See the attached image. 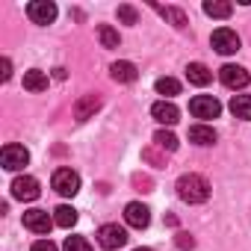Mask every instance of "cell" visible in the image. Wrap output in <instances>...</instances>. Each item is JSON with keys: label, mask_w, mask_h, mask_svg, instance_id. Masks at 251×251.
<instances>
[{"label": "cell", "mask_w": 251, "mask_h": 251, "mask_svg": "<svg viewBox=\"0 0 251 251\" xmlns=\"http://www.w3.org/2000/svg\"><path fill=\"white\" fill-rule=\"evenodd\" d=\"M175 189H177L180 201H186V204H204V201L210 198V183H207V177L192 175V172L183 175V177H177Z\"/></svg>", "instance_id": "cell-1"}, {"label": "cell", "mask_w": 251, "mask_h": 251, "mask_svg": "<svg viewBox=\"0 0 251 251\" xmlns=\"http://www.w3.org/2000/svg\"><path fill=\"white\" fill-rule=\"evenodd\" d=\"M50 186H53L59 195H65V198H74V195L80 192V175H77L74 169H56V172H53V180H50Z\"/></svg>", "instance_id": "cell-2"}, {"label": "cell", "mask_w": 251, "mask_h": 251, "mask_svg": "<svg viewBox=\"0 0 251 251\" xmlns=\"http://www.w3.org/2000/svg\"><path fill=\"white\" fill-rule=\"evenodd\" d=\"M124 242H127V230H124L121 225H100L98 227V245L100 248H106V251H115V248H121Z\"/></svg>", "instance_id": "cell-3"}, {"label": "cell", "mask_w": 251, "mask_h": 251, "mask_svg": "<svg viewBox=\"0 0 251 251\" xmlns=\"http://www.w3.org/2000/svg\"><path fill=\"white\" fill-rule=\"evenodd\" d=\"M0 163H3L6 172H18L30 163V151L24 145H3V151H0Z\"/></svg>", "instance_id": "cell-4"}, {"label": "cell", "mask_w": 251, "mask_h": 251, "mask_svg": "<svg viewBox=\"0 0 251 251\" xmlns=\"http://www.w3.org/2000/svg\"><path fill=\"white\" fill-rule=\"evenodd\" d=\"M210 45H213L222 56H230V53L239 50V36H236L233 30H227V27H219V30H213Z\"/></svg>", "instance_id": "cell-5"}, {"label": "cell", "mask_w": 251, "mask_h": 251, "mask_svg": "<svg viewBox=\"0 0 251 251\" xmlns=\"http://www.w3.org/2000/svg\"><path fill=\"white\" fill-rule=\"evenodd\" d=\"M189 112H192L195 118H219L222 103H219L213 95H195V98L189 100Z\"/></svg>", "instance_id": "cell-6"}, {"label": "cell", "mask_w": 251, "mask_h": 251, "mask_svg": "<svg viewBox=\"0 0 251 251\" xmlns=\"http://www.w3.org/2000/svg\"><path fill=\"white\" fill-rule=\"evenodd\" d=\"M27 15H30L33 24L48 27V24H53V18H56V3H50V0H33V3L27 6Z\"/></svg>", "instance_id": "cell-7"}, {"label": "cell", "mask_w": 251, "mask_h": 251, "mask_svg": "<svg viewBox=\"0 0 251 251\" xmlns=\"http://www.w3.org/2000/svg\"><path fill=\"white\" fill-rule=\"evenodd\" d=\"M124 222H127L130 227H136V230H145L151 225V210L142 201H130L127 207H124Z\"/></svg>", "instance_id": "cell-8"}, {"label": "cell", "mask_w": 251, "mask_h": 251, "mask_svg": "<svg viewBox=\"0 0 251 251\" xmlns=\"http://www.w3.org/2000/svg\"><path fill=\"white\" fill-rule=\"evenodd\" d=\"M219 80H222L227 89H245L251 77H248V71H245L242 65H230V62H227V65L219 68Z\"/></svg>", "instance_id": "cell-9"}, {"label": "cell", "mask_w": 251, "mask_h": 251, "mask_svg": "<svg viewBox=\"0 0 251 251\" xmlns=\"http://www.w3.org/2000/svg\"><path fill=\"white\" fill-rule=\"evenodd\" d=\"M39 192H42V189H39V180L30 177V175H21V177L12 180V195H15L18 201H36Z\"/></svg>", "instance_id": "cell-10"}, {"label": "cell", "mask_w": 251, "mask_h": 251, "mask_svg": "<svg viewBox=\"0 0 251 251\" xmlns=\"http://www.w3.org/2000/svg\"><path fill=\"white\" fill-rule=\"evenodd\" d=\"M53 225H56V222L48 216V210H27V213H24V227L33 230V233H50Z\"/></svg>", "instance_id": "cell-11"}, {"label": "cell", "mask_w": 251, "mask_h": 251, "mask_svg": "<svg viewBox=\"0 0 251 251\" xmlns=\"http://www.w3.org/2000/svg\"><path fill=\"white\" fill-rule=\"evenodd\" d=\"M151 115H154L160 124H169V127L180 121V109H177L172 100H157V103L151 106Z\"/></svg>", "instance_id": "cell-12"}, {"label": "cell", "mask_w": 251, "mask_h": 251, "mask_svg": "<svg viewBox=\"0 0 251 251\" xmlns=\"http://www.w3.org/2000/svg\"><path fill=\"white\" fill-rule=\"evenodd\" d=\"M109 74H112V80H115V83H136V77H139L136 65H133V62H127V59H121V62H112Z\"/></svg>", "instance_id": "cell-13"}, {"label": "cell", "mask_w": 251, "mask_h": 251, "mask_svg": "<svg viewBox=\"0 0 251 251\" xmlns=\"http://www.w3.org/2000/svg\"><path fill=\"white\" fill-rule=\"evenodd\" d=\"M186 80H189L192 86H207V83L213 80V74H210V68H207L204 62H189V65H186Z\"/></svg>", "instance_id": "cell-14"}, {"label": "cell", "mask_w": 251, "mask_h": 251, "mask_svg": "<svg viewBox=\"0 0 251 251\" xmlns=\"http://www.w3.org/2000/svg\"><path fill=\"white\" fill-rule=\"evenodd\" d=\"M189 142H195V145L207 148V145H213V142H216V130H213V127H207V124H195V127H189Z\"/></svg>", "instance_id": "cell-15"}, {"label": "cell", "mask_w": 251, "mask_h": 251, "mask_svg": "<svg viewBox=\"0 0 251 251\" xmlns=\"http://www.w3.org/2000/svg\"><path fill=\"white\" fill-rule=\"evenodd\" d=\"M24 89H27V92H45V89H48V74L39 71V68L24 71Z\"/></svg>", "instance_id": "cell-16"}, {"label": "cell", "mask_w": 251, "mask_h": 251, "mask_svg": "<svg viewBox=\"0 0 251 251\" xmlns=\"http://www.w3.org/2000/svg\"><path fill=\"white\" fill-rule=\"evenodd\" d=\"M230 112L242 121H251V95H233L230 100Z\"/></svg>", "instance_id": "cell-17"}, {"label": "cell", "mask_w": 251, "mask_h": 251, "mask_svg": "<svg viewBox=\"0 0 251 251\" xmlns=\"http://www.w3.org/2000/svg\"><path fill=\"white\" fill-rule=\"evenodd\" d=\"M157 12H160L169 24H175L177 30H183V27L189 24V18H186V12H183V9H175V6H157Z\"/></svg>", "instance_id": "cell-18"}, {"label": "cell", "mask_w": 251, "mask_h": 251, "mask_svg": "<svg viewBox=\"0 0 251 251\" xmlns=\"http://www.w3.org/2000/svg\"><path fill=\"white\" fill-rule=\"evenodd\" d=\"M204 12H207L210 18H230L233 6L227 3V0H207V3H204Z\"/></svg>", "instance_id": "cell-19"}, {"label": "cell", "mask_w": 251, "mask_h": 251, "mask_svg": "<svg viewBox=\"0 0 251 251\" xmlns=\"http://www.w3.org/2000/svg\"><path fill=\"white\" fill-rule=\"evenodd\" d=\"M53 222H56L59 227H74V225H77V210L68 207V204H62V207L53 210Z\"/></svg>", "instance_id": "cell-20"}, {"label": "cell", "mask_w": 251, "mask_h": 251, "mask_svg": "<svg viewBox=\"0 0 251 251\" xmlns=\"http://www.w3.org/2000/svg\"><path fill=\"white\" fill-rule=\"evenodd\" d=\"M157 92L163 95V100H166V98H175V95H180V83H177L175 77H160V80H157Z\"/></svg>", "instance_id": "cell-21"}, {"label": "cell", "mask_w": 251, "mask_h": 251, "mask_svg": "<svg viewBox=\"0 0 251 251\" xmlns=\"http://www.w3.org/2000/svg\"><path fill=\"white\" fill-rule=\"evenodd\" d=\"M98 106H100V98H95V95H86V98H83V100L77 103V109H74V115H77V118L83 121V118H89V112H95Z\"/></svg>", "instance_id": "cell-22"}, {"label": "cell", "mask_w": 251, "mask_h": 251, "mask_svg": "<svg viewBox=\"0 0 251 251\" xmlns=\"http://www.w3.org/2000/svg\"><path fill=\"white\" fill-rule=\"evenodd\" d=\"M98 39H100L103 48H118V30L109 27V24H100L98 27Z\"/></svg>", "instance_id": "cell-23"}, {"label": "cell", "mask_w": 251, "mask_h": 251, "mask_svg": "<svg viewBox=\"0 0 251 251\" xmlns=\"http://www.w3.org/2000/svg\"><path fill=\"white\" fill-rule=\"evenodd\" d=\"M154 142H157V148H163V151H177V136L169 133V130H157Z\"/></svg>", "instance_id": "cell-24"}, {"label": "cell", "mask_w": 251, "mask_h": 251, "mask_svg": "<svg viewBox=\"0 0 251 251\" xmlns=\"http://www.w3.org/2000/svg\"><path fill=\"white\" fill-rule=\"evenodd\" d=\"M62 251H92V245L83 236H68L65 245H62Z\"/></svg>", "instance_id": "cell-25"}, {"label": "cell", "mask_w": 251, "mask_h": 251, "mask_svg": "<svg viewBox=\"0 0 251 251\" xmlns=\"http://www.w3.org/2000/svg\"><path fill=\"white\" fill-rule=\"evenodd\" d=\"M118 21H121V24H136V21H139V12H136L133 6L124 3V6H118Z\"/></svg>", "instance_id": "cell-26"}, {"label": "cell", "mask_w": 251, "mask_h": 251, "mask_svg": "<svg viewBox=\"0 0 251 251\" xmlns=\"http://www.w3.org/2000/svg\"><path fill=\"white\" fill-rule=\"evenodd\" d=\"M175 245L183 248V251H189V248H195V239H192L189 233H177V236H175Z\"/></svg>", "instance_id": "cell-27"}, {"label": "cell", "mask_w": 251, "mask_h": 251, "mask_svg": "<svg viewBox=\"0 0 251 251\" xmlns=\"http://www.w3.org/2000/svg\"><path fill=\"white\" fill-rule=\"evenodd\" d=\"M30 251H59V248H56L50 239H39V242H33V248H30Z\"/></svg>", "instance_id": "cell-28"}, {"label": "cell", "mask_w": 251, "mask_h": 251, "mask_svg": "<svg viewBox=\"0 0 251 251\" xmlns=\"http://www.w3.org/2000/svg\"><path fill=\"white\" fill-rule=\"evenodd\" d=\"M9 77H12V62H9V59L3 56V74H0V80H3V83H6Z\"/></svg>", "instance_id": "cell-29"}, {"label": "cell", "mask_w": 251, "mask_h": 251, "mask_svg": "<svg viewBox=\"0 0 251 251\" xmlns=\"http://www.w3.org/2000/svg\"><path fill=\"white\" fill-rule=\"evenodd\" d=\"M136 251H154V248H136Z\"/></svg>", "instance_id": "cell-30"}]
</instances>
